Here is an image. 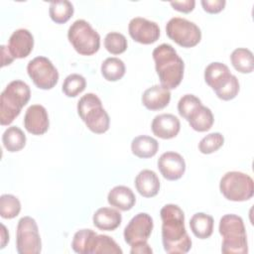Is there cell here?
Returning a JSON list of instances; mask_svg holds the SVG:
<instances>
[{"mask_svg": "<svg viewBox=\"0 0 254 254\" xmlns=\"http://www.w3.org/2000/svg\"><path fill=\"white\" fill-rule=\"evenodd\" d=\"M162 219V242L169 254H185L191 248V239L185 227V213L177 204L164 205L160 211Z\"/></svg>", "mask_w": 254, "mask_h": 254, "instance_id": "cell-1", "label": "cell"}, {"mask_svg": "<svg viewBox=\"0 0 254 254\" xmlns=\"http://www.w3.org/2000/svg\"><path fill=\"white\" fill-rule=\"evenodd\" d=\"M152 56L161 85L169 90L178 87L184 77L185 64L175 48L161 44L154 49Z\"/></svg>", "mask_w": 254, "mask_h": 254, "instance_id": "cell-2", "label": "cell"}, {"mask_svg": "<svg viewBox=\"0 0 254 254\" xmlns=\"http://www.w3.org/2000/svg\"><path fill=\"white\" fill-rule=\"evenodd\" d=\"M31 89L22 80L11 81L0 96V123L2 126L11 124L19 116L22 108L29 102Z\"/></svg>", "mask_w": 254, "mask_h": 254, "instance_id": "cell-3", "label": "cell"}, {"mask_svg": "<svg viewBox=\"0 0 254 254\" xmlns=\"http://www.w3.org/2000/svg\"><path fill=\"white\" fill-rule=\"evenodd\" d=\"M218 230L222 236L221 252L225 254H246L247 236L243 219L236 214H225L220 218Z\"/></svg>", "mask_w": 254, "mask_h": 254, "instance_id": "cell-4", "label": "cell"}, {"mask_svg": "<svg viewBox=\"0 0 254 254\" xmlns=\"http://www.w3.org/2000/svg\"><path fill=\"white\" fill-rule=\"evenodd\" d=\"M77 113L86 127L95 134H103L109 129L110 118L94 93H86L77 102Z\"/></svg>", "mask_w": 254, "mask_h": 254, "instance_id": "cell-5", "label": "cell"}, {"mask_svg": "<svg viewBox=\"0 0 254 254\" xmlns=\"http://www.w3.org/2000/svg\"><path fill=\"white\" fill-rule=\"evenodd\" d=\"M67 39L73 49L82 56H91L100 48V36L82 19L74 21L68 28Z\"/></svg>", "mask_w": 254, "mask_h": 254, "instance_id": "cell-6", "label": "cell"}, {"mask_svg": "<svg viewBox=\"0 0 254 254\" xmlns=\"http://www.w3.org/2000/svg\"><path fill=\"white\" fill-rule=\"evenodd\" d=\"M219 190L228 200L245 201L253 196L254 182L249 175L242 172H227L220 180Z\"/></svg>", "mask_w": 254, "mask_h": 254, "instance_id": "cell-7", "label": "cell"}, {"mask_svg": "<svg viewBox=\"0 0 254 254\" xmlns=\"http://www.w3.org/2000/svg\"><path fill=\"white\" fill-rule=\"evenodd\" d=\"M167 36L183 48H192L201 40V32L196 24L185 18L174 17L166 25Z\"/></svg>", "mask_w": 254, "mask_h": 254, "instance_id": "cell-8", "label": "cell"}, {"mask_svg": "<svg viewBox=\"0 0 254 254\" xmlns=\"http://www.w3.org/2000/svg\"><path fill=\"white\" fill-rule=\"evenodd\" d=\"M16 249L19 254H39L42 251L39 227L31 216H24L18 221Z\"/></svg>", "mask_w": 254, "mask_h": 254, "instance_id": "cell-9", "label": "cell"}, {"mask_svg": "<svg viewBox=\"0 0 254 254\" xmlns=\"http://www.w3.org/2000/svg\"><path fill=\"white\" fill-rule=\"evenodd\" d=\"M27 71L34 84L44 90L52 89L59 81V71L46 57H36L27 65Z\"/></svg>", "mask_w": 254, "mask_h": 254, "instance_id": "cell-10", "label": "cell"}, {"mask_svg": "<svg viewBox=\"0 0 254 254\" xmlns=\"http://www.w3.org/2000/svg\"><path fill=\"white\" fill-rule=\"evenodd\" d=\"M153 227V218L146 212H140L126 225L123 233L124 240L129 245L140 241H147L152 233Z\"/></svg>", "mask_w": 254, "mask_h": 254, "instance_id": "cell-11", "label": "cell"}, {"mask_svg": "<svg viewBox=\"0 0 254 254\" xmlns=\"http://www.w3.org/2000/svg\"><path fill=\"white\" fill-rule=\"evenodd\" d=\"M128 32L135 42L143 45H151L157 42L160 37L159 25L142 17L131 19L128 25Z\"/></svg>", "mask_w": 254, "mask_h": 254, "instance_id": "cell-12", "label": "cell"}, {"mask_svg": "<svg viewBox=\"0 0 254 254\" xmlns=\"http://www.w3.org/2000/svg\"><path fill=\"white\" fill-rule=\"evenodd\" d=\"M158 169L166 180L177 181L186 172V162L177 152H165L158 160Z\"/></svg>", "mask_w": 254, "mask_h": 254, "instance_id": "cell-13", "label": "cell"}, {"mask_svg": "<svg viewBox=\"0 0 254 254\" xmlns=\"http://www.w3.org/2000/svg\"><path fill=\"white\" fill-rule=\"evenodd\" d=\"M50 126V120L48 111L43 105L33 104L25 113L24 127L33 135L45 134Z\"/></svg>", "mask_w": 254, "mask_h": 254, "instance_id": "cell-14", "label": "cell"}, {"mask_svg": "<svg viewBox=\"0 0 254 254\" xmlns=\"http://www.w3.org/2000/svg\"><path fill=\"white\" fill-rule=\"evenodd\" d=\"M34 37L27 29H18L9 38L8 50L14 59L27 58L33 51Z\"/></svg>", "mask_w": 254, "mask_h": 254, "instance_id": "cell-15", "label": "cell"}, {"mask_svg": "<svg viewBox=\"0 0 254 254\" xmlns=\"http://www.w3.org/2000/svg\"><path fill=\"white\" fill-rule=\"evenodd\" d=\"M151 129L155 136L168 140L179 134L181 122L177 116L170 113H163L154 117Z\"/></svg>", "mask_w": 254, "mask_h": 254, "instance_id": "cell-16", "label": "cell"}, {"mask_svg": "<svg viewBox=\"0 0 254 254\" xmlns=\"http://www.w3.org/2000/svg\"><path fill=\"white\" fill-rule=\"evenodd\" d=\"M171 100V92L161 84L147 88L142 94L143 105L151 111L161 110L168 106Z\"/></svg>", "mask_w": 254, "mask_h": 254, "instance_id": "cell-17", "label": "cell"}, {"mask_svg": "<svg viewBox=\"0 0 254 254\" xmlns=\"http://www.w3.org/2000/svg\"><path fill=\"white\" fill-rule=\"evenodd\" d=\"M107 201L111 206L122 211H127L135 205L136 196L130 188L116 186L108 192Z\"/></svg>", "mask_w": 254, "mask_h": 254, "instance_id": "cell-18", "label": "cell"}, {"mask_svg": "<svg viewBox=\"0 0 254 254\" xmlns=\"http://www.w3.org/2000/svg\"><path fill=\"white\" fill-rule=\"evenodd\" d=\"M160 180L152 170H143L135 178V187L144 197H153L160 190Z\"/></svg>", "mask_w": 254, "mask_h": 254, "instance_id": "cell-19", "label": "cell"}, {"mask_svg": "<svg viewBox=\"0 0 254 254\" xmlns=\"http://www.w3.org/2000/svg\"><path fill=\"white\" fill-rule=\"evenodd\" d=\"M92 221L94 226L98 229L112 231L121 224L122 215L117 209L111 207H100L94 212Z\"/></svg>", "mask_w": 254, "mask_h": 254, "instance_id": "cell-20", "label": "cell"}, {"mask_svg": "<svg viewBox=\"0 0 254 254\" xmlns=\"http://www.w3.org/2000/svg\"><path fill=\"white\" fill-rule=\"evenodd\" d=\"M228 66L222 63H211L204 69V80L214 91L220 88L230 77Z\"/></svg>", "mask_w": 254, "mask_h": 254, "instance_id": "cell-21", "label": "cell"}, {"mask_svg": "<svg viewBox=\"0 0 254 254\" xmlns=\"http://www.w3.org/2000/svg\"><path fill=\"white\" fill-rule=\"evenodd\" d=\"M159 150L158 141L147 135L135 137L131 142V151L133 155L141 159L154 157Z\"/></svg>", "mask_w": 254, "mask_h": 254, "instance_id": "cell-22", "label": "cell"}, {"mask_svg": "<svg viewBox=\"0 0 254 254\" xmlns=\"http://www.w3.org/2000/svg\"><path fill=\"white\" fill-rule=\"evenodd\" d=\"M213 217L204 212L193 214L190 220V227L193 235L199 239H206L213 232Z\"/></svg>", "mask_w": 254, "mask_h": 254, "instance_id": "cell-23", "label": "cell"}, {"mask_svg": "<svg viewBox=\"0 0 254 254\" xmlns=\"http://www.w3.org/2000/svg\"><path fill=\"white\" fill-rule=\"evenodd\" d=\"M190 126L197 132L208 131L214 122L211 110L203 105H200L188 119Z\"/></svg>", "mask_w": 254, "mask_h": 254, "instance_id": "cell-24", "label": "cell"}, {"mask_svg": "<svg viewBox=\"0 0 254 254\" xmlns=\"http://www.w3.org/2000/svg\"><path fill=\"white\" fill-rule=\"evenodd\" d=\"M2 142L8 152H19L26 145V135L19 127L11 126L4 131Z\"/></svg>", "mask_w": 254, "mask_h": 254, "instance_id": "cell-25", "label": "cell"}, {"mask_svg": "<svg viewBox=\"0 0 254 254\" xmlns=\"http://www.w3.org/2000/svg\"><path fill=\"white\" fill-rule=\"evenodd\" d=\"M230 61L233 67L241 73H251L254 69L253 54L248 49H235L230 55Z\"/></svg>", "mask_w": 254, "mask_h": 254, "instance_id": "cell-26", "label": "cell"}, {"mask_svg": "<svg viewBox=\"0 0 254 254\" xmlns=\"http://www.w3.org/2000/svg\"><path fill=\"white\" fill-rule=\"evenodd\" d=\"M73 5L67 0L53 1L50 3L49 14L51 19L57 24L66 23L73 15Z\"/></svg>", "mask_w": 254, "mask_h": 254, "instance_id": "cell-27", "label": "cell"}, {"mask_svg": "<svg viewBox=\"0 0 254 254\" xmlns=\"http://www.w3.org/2000/svg\"><path fill=\"white\" fill-rule=\"evenodd\" d=\"M126 71L125 64L118 58H107L101 64V74L108 81L121 79Z\"/></svg>", "mask_w": 254, "mask_h": 254, "instance_id": "cell-28", "label": "cell"}, {"mask_svg": "<svg viewBox=\"0 0 254 254\" xmlns=\"http://www.w3.org/2000/svg\"><path fill=\"white\" fill-rule=\"evenodd\" d=\"M122 249L108 235L96 234L91 244L90 254H122Z\"/></svg>", "mask_w": 254, "mask_h": 254, "instance_id": "cell-29", "label": "cell"}, {"mask_svg": "<svg viewBox=\"0 0 254 254\" xmlns=\"http://www.w3.org/2000/svg\"><path fill=\"white\" fill-rule=\"evenodd\" d=\"M97 233L91 229H80L73 235L71 248L78 254H90L91 244Z\"/></svg>", "mask_w": 254, "mask_h": 254, "instance_id": "cell-30", "label": "cell"}, {"mask_svg": "<svg viewBox=\"0 0 254 254\" xmlns=\"http://www.w3.org/2000/svg\"><path fill=\"white\" fill-rule=\"evenodd\" d=\"M21 211V202L17 196L9 193L0 196V215L5 219L16 217Z\"/></svg>", "mask_w": 254, "mask_h": 254, "instance_id": "cell-31", "label": "cell"}, {"mask_svg": "<svg viewBox=\"0 0 254 254\" xmlns=\"http://www.w3.org/2000/svg\"><path fill=\"white\" fill-rule=\"evenodd\" d=\"M85 86L86 80L82 75L71 73L64 78L62 90L67 97H75L85 89Z\"/></svg>", "mask_w": 254, "mask_h": 254, "instance_id": "cell-32", "label": "cell"}, {"mask_svg": "<svg viewBox=\"0 0 254 254\" xmlns=\"http://www.w3.org/2000/svg\"><path fill=\"white\" fill-rule=\"evenodd\" d=\"M104 47L112 55H120L127 50L126 37L118 32H110L105 36Z\"/></svg>", "mask_w": 254, "mask_h": 254, "instance_id": "cell-33", "label": "cell"}, {"mask_svg": "<svg viewBox=\"0 0 254 254\" xmlns=\"http://www.w3.org/2000/svg\"><path fill=\"white\" fill-rule=\"evenodd\" d=\"M224 144V137L219 132H213L203 137L198 143V150L202 154H211L220 149Z\"/></svg>", "mask_w": 254, "mask_h": 254, "instance_id": "cell-34", "label": "cell"}, {"mask_svg": "<svg viewBox=\"0 0 254 254\" xmlns=\"http://www.w3.org/2000/svg\"><path fill=\"white\" fill-rule=\"evenodd\" d=\"M201 101L193 94H185L178 102L179 114L188 121L190 116L200 106Z\"/></svg>", "mask_w": 254, "mask_h": 254, "instance_id": "cell-35", "label": "cell"}, {"mask_svg": "<svg viewBox=\"0 0 254 254\" xmlns=\"http://www.w3.org/2000/svg\"><path fill=\"white\" fill-rule=\"evenodd\" d=\"M214 92L216 96L221 100L228 101L235 98L239 92V81L237 77L231 74L230 77L227 79V81Z\"/></svg>", "mask_w": 254, "mask_h": 254, "instance_id": "cell-36", "label": "cell"}, {"mask_svg": "<svg viewBox=\"0 0 254 254\" xmlns=\"http://www.w3.org/2000/svg\"><path fill=\"white\" fill-rule=\"evenodd\" d=\"M203 10L209 14H217L221 12L226 4L225 0H201Z\"/></svg>", "mask_w": 254, "mask_h": 254, "instance_id": "cell-37", "label": "cell"}, {"mask_svg": "<svg viewBox=\"0 0 254 254\" xmlns=\"http://www.w3.org/2000/svg\"><path fill=\"white\" fill-rule=\"evenodd\" d=\"M171 6L182 13H190L194 9L195 1L194 0H184V1H172L170 2Z\"/></svg>", "mask_w": 254, "mask_h": 254, "instance_id": "cell-38", "label": "cell"}, {"mask_svg": "<svg viewBox=\"0 0 254 254\" xmlns=\"http://www.w3.org/2000/svg\"><path fill=\"white\" fill-rule=\"evenodd\" d=\"M130 246H131V249H130L131 254H151V253H153V250L150 247V245L147 243V241L136 242Z\"/></svg>", "mask_w": 254, "mask_h": 254, "instance_id": "cell-39", "label": "cell"}, {"mask_svg": "<svg viewBox=\"0 0 254 254\" xmlns=\"http://www.w3.org/2000/svg\"><path fill=\"white\" fill-rule=\"evenodd\" d=\"M1 55H2V64L1 66H5V65H8L10 64L13 61H14V58L11 56L9 50H8V47L6 46H1Z\"/></svg>", "mask_w": 254, "mask_h": 254, "instance_id": "cell-40", "label": "cell"}, {"mask_svg": "<svg viewBox=\"0 0 254 254\" xmlns=\"http://www.w3.org/2000/svg\"><path fill=\"white\" fill-rule=\"evenodd\" d=\"M1 239H0V249H3L6 244L9 241V233L7 228L5 227L4 224H1Z\"/></svg>", "mask_w": 254, "mask_h": 254, "instance_id": "cell-41", "label": "cell"}]
</instances>
